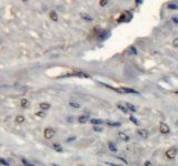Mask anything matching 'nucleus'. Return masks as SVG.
<instances>
[{"label": "nucleus", "mask_w": 178, "mask_h": 166, "mask_svg": "<svg viewBox=\"0 0 178 166\" xmlns=\"http://www.w3.org/2000/svg\"><path fill=\"white\" fill-rule=\"evenodd\" d=\"M159 131L162 133V134H168V133L170 132V127H169V125L166 124V123L160 122V124H159Z\"/></svg>", "instance_id": "nucleus-3"}, {"label": "nucleus", "mask_w": 178, "mask_h": 166, "mask_svg": "<svg viewBox=\"0 0 178 166\" xmlns=\"http://www.w3.org/2000/svg\"><path fill=\"white\" fill-rule=\"evenodd\" d=\"M94 131H95V132H101L102 130H101V127H98L97 125H95V126H94Z\"/></svg>", "instance_id": "nucleus-26"}, {"label": "nucleus", "mask_w": 178, "mask_h": 166, "mask_svg": "<svg viewBox=\"0 0 178 166\" xmlns=\"http://www.w3.org/2000/svg\"><path fill=\"white\" fill-rule=\"evenodd\" d=\"M137 1H138V2H142V0H137Z\"/></svg>", "instance_id": "nucleus-33"}, {"label": "nucleus", "mask_w": 178, "mask_h": 166, "mask_svg": "<svg viewBox=\"0 0 178 166\" xmlns=\"http://www.w3.org/2000/svg\"><path fill=\"white\" fill-rule=\"evenodd\" d=\"M165 155H166V157H167L168 159H173V158H175L176 155H177V148L176 147L168 148V150L166 151Z\"/></svg>", "instance_id": "nucleus-2"}, {"label": "nucleus", "mask_w": 178, "mask_h": 166, "mask_svg": "<svg viewBox=\"0 0 178 166\" xmlns=\"http://www.w3.org/2000/svg\"><path fill=\"white\" fill-rule=\"evenodd\" d=\"M129 53H130V54H133V55H136L137 53H138V52H137V49L135 47H134V45H131L130 48H129Z\"/></svg>", "instance_id": "nucleus-19"}, {"label": "nucleus", "mask_w": 178, "mask_h": 166, "mask_svg": "<svg viewBox=\"0 0 178 166\" xmlns=\"http://www.w3.org/2000/svg\"><path fill=\"white\" fill-rule=\"evenodd\" d=\"M21 162H22V164H24L25 166H35L34 164H31V163H29L28 161H27L26 158H22V159H21Z\"/></svg>", "instance_id": "nucleus-22"}, {"label": "nucleus", "mask_w": 178, "mask_h": 166, "mask_svg": "<svg viewBox=\"0 0 178 166\" xmlns=\"http://www.w3.org/2000/svg\"><path fill=\"white\" fill-rule=\"evenodd\" d=\"M106 164L109 166H123V165H117V164H114V163H109V162H106Z\"/></svg>", "instance_id": "nucleus-28"}, {"label": "nucleus", "mask_w": 178, "mask_h": 166, "mask_svg": "<svg viewBox=\"0 0 178 166\" xmlns=\"http://www.w3.org/2000/svg\"><path fill=\"white\" fill-rule=\"evenodd\" d=\"M22 1H25V2H26V1H27V0H22Z\"/></svg>", "instance_id": "nucleus-35"}, {"label": "nucleus", "mask_w": 178, "mask_h": 166, "mask_svg": "<svg viewBox=\"0 0 178 166\" xmlns=\"http://www.w3.org/2000/svg\"><path fill=\"white\" fill-rule=\"evenodd\" d=\"M117 158H118V159H120V161H123V162H124V163H125V164H127V163H128V162L126 161V159H124V158H123V157H120V156H118Z\"/></svg>", "instance_id": "nucleus-31"}, {"label": "nucleus", "mask_w": 178, "mask_h": 166, "mask_svg": "<svg viewBox=\"0 0 178 166\" xmlns=\"http://www.w3.org/2000/svg\"><path fill=\"white\" fill-rule=\"evenodd\" d=\"M118 136L121 138L123 141H125V142H128L130 138H129V136L126 133H124V132H118Z\"/></svg>", "instance_id": "nucleus-8"}, {"label": "nucleus", "mask_w": 178, "mask_h": 166, "mask_svg": "<svg viewBox=\"0 0 178 166\" xmlns=\"http://www.w3.org/2000/svg\"><path fill=\"white\" fill-rule=\"evenodd\" d=\"M129 120H130V121H131V122H133L135 125H139V121H138V120H137L135 116H134V115H130V116H129Z\"/></svg>", "instance_id": "nucleus-20"}, {"label": "nucleus", "mask_w": 178, "mask_h": 166, "mask_svg": "<svg viewBox=\"0 0 178 166\" xmlns=\"http://www.w3.org/2000/svg\"><path fill=\"white\" fill-rule=\"evenodd\" d=\"M108 147H109V150L111 151V152H114V153H115V152H117V146H116V144L115 143H113V142H109L108 143Z\"/></svg>", "instance_id": "nucleus-10"}, {"label": "nucleus", "mask_w": 178, "mask_h": 166, "mask_svg": "<svg viewBox=\"0 0 178 166\" xmlns=\"http://www.w3.org/2000/svg\"><path fill=\"white\" fill-rule=\"evenodd\" d=\"M107 3H108V0H100V1H99L100 7H106Z\"/></svg>", "instance_id": "nucleus-24"}, {"label": "nucleus", "mask_w": 178, "mask_h": 166, "mask_svg": "<svg viewBox=\"0 0 178 166\" xmlns=\"http://www.w3.org/2000/svg\"><path fill=\"white\" fill-rule=\"evenodd\" d=\"M53 166H58V165H55V164H53Z\"/></svg>", "instance_id": "nucleus-34"}, {"label": "nucleus", "mask_w": 178, "mask_h": 166, "mask_svg": "<svg viewBox=\"0 0 178 166\" xmlns=\"http://www.w3.org/2000/svg\"><path fill=\"white\" fill-rule=\"evenodd\" d=\"M107 124L109 125V126H120L121 123H119V122H107Z\"/></svg>", "instance_id": "nucleus-23"}, {"label": "nucleus", "mask_w": 178, "mask_h": 166, "mask_svg": "<svg viewBox=\"0 0 178 166\" xmlns=\"http://www.w3.org/2000/svg\"><path fill=\"white\" fill-rule=\"evenodd\" d=\"M80 16H81V18L87 20V21H92V17H90L89 15H87V13H81Z\"/></svg>", "instance_id": "nucleus-17"}, {"label": "nucleus", "mask_w": 178, "mask_h": 166, "mask_svg": "<svg viewBox=\"0 0 178 166\" xmlns=\"http://www.w3.org/2000/svg\"><path fill=\"white\" fill-rule=\"evenodd\" d=\"M0 165H3V166H10L9 165V162L7 159H5L3 157H0Z\"/></svg>", "instance_id": "nucleus-18"}, {"label": "nucleus", "mask_w": 178, "mask_h": 166, "mask_svg": "<svg viewBox=\"0 0 178 166\" xmlns=\"http://www.w3.org/2000/svg\"><path fill=\"white\" fill-rule=\"evenodd\" d=\"M89 122L94 125H101L102 123H104V121H102V120H99V119H90Z\"/></svg>", "instance_id": "nucleus-9"}, {"label": "nucleus", "mask_w": 178, "mask_h": 166, "mask_svg": "<svg viewBox=\"0 0 178 166\" xmlns=\"http://www.w3.org/2000/svg\"><path fill=\"white\" fill-rule=\"evenodd\" d=\"M53 150L56 151V152H59V153H62L63 152V150H62V147H61V145H59V144H53Z\"/></svg>", "instance_id": "nucleus-15"}, {"label": "nucleus", "mask_w": 178, "mask_h": 166, "mask_svg": "<svg viewBox=\"0 0 178 166\" xmlns=\"http://www.w3.org/2000/svg\"><path fill=\"white\" fill-rule=\"evenodd\" d=\"M39 106H40V109H41V111H48L51 105H50L49 103H47V102H42V103L39 104Z\"/></svg>", "instance_id": "nucleus-7"}, {"label": "nucleus", "mask_w": 178, "mask_h": 166, "mask_svg": "<svg viewBox=\"0 0 178 166\" xmlns=\"http://www.w3.org/2000/svg\"><path fill=\"white\" fill-rule=\"evenodd\" d=\"M76 140V137H69L68 140H67V143H70V142H72V141H75Z\"/></svg>", "instance_id": "nucleus-30"}, {"label": "nucleus", "mask_w": 178, "mask_h": 166, "mask_svg": "<svg viewBox=\"0 0 178 166\" xmlns=\"http://www.w3.org/2000/svg\"><path fill=\"white\" fill-rule=\"evenodd\" d=\"M173 44H174V47L178 48V38H176V39L174 40V41H173Z\"/></svg>", "instance_id": "nucleus-27"}, {"label": "nucleus", "mask_w": 178, "mask_h": 166, "mask_svg": "<svg viewBox=\"0 0 178 166\" xmlns=\"http://www.w3.org/2000/svg\"><path fill=\"white\" fill-rule=\"evenodd\" d=\"M173 20H174V22H176V23L178 24V18H176V17H174V18H173Z\"/></svg>", "instance_id": "nucleus-32"}, {"label": "nucleus", "mask_w": 178, "mask_h": 166, "mask_svg": "<svg viewBox=\"0 0 178 166\" xmlns=\"http://www.w3.org/2000/svg\"><path fill=\"white\" fill-rule=\"evenodd\" d=\"M55 135H56V131L53 130V127H47V128H44V136L46 140H53Z\"/></svg>", "instance_id": "nucleus-1"}, {"label": "nucleus", "mask_w": 178, "mask_h": 166, "mask_svg": "<svg viewBox=\"0 0 178 166\" xmlns=\"http://www.w3.org/2000/svg\"><path fill=\"white\" fill-rule=\"evenodd\" d=\"M117 107L119 110H120L121 112H123L124 114H129V110L127 109V107H126V105L125 104H121V103H118L117 104Z\"/></svg>", "instance_id": "nucleus-5"}, {"label": "nucleus", "mask_w": 178, "mask_h": 166, "mask_svg": "<svg viewBox=\"0 0 178 166\" xmlns=\"http://www.w3.org/2000/svg\"><path fill=\"white\" fill-rule=\"evenodd\" d=\"M49 16H50V18H51V20H53V21H57L58 20V16H57V13H56V11H50L49 12Z\"/></svg>", "instance_id": "nucleus-14"}, {"label": "nucleus", "mask_w": 178, "mask_h": 166, "mask_svg": "<svg viewBox=\"0 0 178 166\" xmlns=\"http://www.w3.org/2000/svg\"><path fill=\"white\" fill-rule=\"evenodd\" d=\"M35 114H36V116L41 117V119H44V117L47 116V113H44V111H37Z\"/></svg>", "instance_id": "nucleus-12"}, {"label": "nucleus", "mask_w": 178, "mask_h": 166, "mask_svg": "<svg viewBox=\"0 0 178 166\" xmlns=\"http://www.w3.org/2000/svg\"><path fill=\"white\" fill-rule=\"evenodd\" d=\"M145 166H155V165H154V164H151L150 162L146 161V162H145Z\"/></svg>", "instance_id": "nucleus-29"}, {"label": "nucleus", "mask_w": 178, "mask_h": 166, "mask_svg": "<svg viewBox=\"0 0 178 166\" xmlns=\"http://www.w3.org/2000/svg\"><path fill=\"white\" fill-rule=\"evenodd\" d=\"M177 124H178V122H177Z\"/></svg>", "instance_id": "nucleus-36"}, {"label": "nucleus", "mask_w": 178, "mask_h": 166, "mask_svg": "<svg viewBox=\"0 0 178 166\" xmlns=\"http://www.w3.org/2000/svg\"><path fill=\"white\" fill-rule=\"evenodd\" d=\"M90 121V119H89V114H84V115H80V116L78 117V122L79 123H87Z\"/></svg>", "instance_id": "nucleus-4"}, {"label": "nucleus", "mask_w": 178, "mask_h": 166, "mask_svg": "<svg viewBox=\"0 0 178 166\" xmlns=\"http://www.w3.org/2000/svg\"><path fill=\"white\" fill-rule=\"evenodd\" d=\"M126 105V107H127V109L129 110V111H131V112H136L137 110H136V107L134 106L133 104H130V103H124Z\"/></svg>", "instance_id": "nucleus-16"}, {"label": "nucleus", "mask_w": 178, "mask_h": 166, "mask_svg": "<svg viewBox=\"0 0 178 166\" xmlns=\"http://www.w3.org/2000/svg\"><path fill=\"white\" fill-rule=\"evenodd\" d=\"M25 121H26V119H25L24 115H17L16 116V122L19 123V124H21V123H24Z\"/></svg>", "instance_id": "nucleus-13"}, {"label": "nucleus", "mask_w": 178, "mask_h": 166, "mask_svg": "<svg viewBox=\"0 0 178 166\" xmlns=\"http://www.w3.org/2000/svg\"><path fill=\"white\" fill-rule=\"evenodd\" d=\"M137 133H138L139 136H142V138H147V137H148V131L145 130V128H139V130L137 131Z\"/></svg>", "instance_id": "nucleus-6"}, {"label": "nucleus", "mask_w": 178, "mask_h": 166, "mask_svg": "<svg viewBox=\"0 0 178 166\" xmlns=\"http://www.w3.org/2000/svg\"><path fill=\"white\" fill-rule=\"evenodd\" d=\"M69 105H70L71 107H75V109H79V107H80V104L77 103V102H70Z\"/></svg>", "instance_id": "nucleus-21"}, {"label": "nucleus", "mask_w": 178, "mask_h": 166, "mask_svg": "<svg viewBox=\"0 0 178 166\" xmlns=\"http://www.w3.org/2000/svg\"><path fill=\"white\" fill-rule=\"evenodd\" d=\"M168 8L169 9H178V6L177 5H174V3H169V5H168Z\"/></svg>", "instance_id": "nucleus-25"}, {"label": "nucleus", "mask_w": 178, "mask_h": 166, "mask_svg": "<svg viewBox=\"0 0 178 166\" xmlns=\"http://www.w3.org/2000/svg\"><path fill=\"white\" fill-rule=\"evenodd\" d=\"M29 105V101L27 99H21L20 100V106L24 107V109H26V107H28Z\"/></svg>", "instance_id": "nucleus-11"}]
</instances>
